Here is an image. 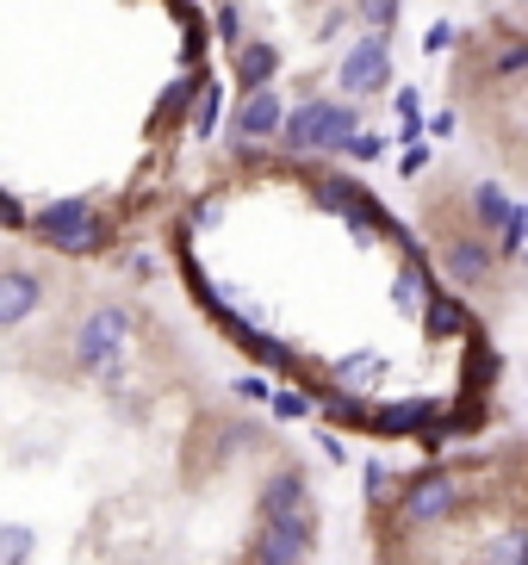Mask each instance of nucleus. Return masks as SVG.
I'll use <instances>...</instances> for the list:
<instances>
[{
    "label": "nucleus",
    "mask_w": 528,
    "mask_h": 565,
    "mask_svg": "<svg viewBox=\"0 0 528 565\" xmlns=\"http://www.w3.org/2000/svg\"><path fill=\"white\" fill-rule=\"evenodd\" d=\"M355 131H361L355 100H298L281 125V150L286 156H342Z\"/></svg>",
    "instance_id": "obj_1"
},
{
    "label": "nucleus",
    "mask_w": 528,
    "mask_h": 565,
    "mask_svg": "<svg viewBox=\"0 0 528 565\" xmlns=\"http://www.w3.org/2000/svg\"><path fill=\"white\" fill-rule=\"evenodd\" d=\"M466 510V479L461 472H423V479L398 484L392 498V534H416V529H442L447 515Z\"/></svg>",
    "instance_id": "obj_2"
},
{
    "label": "nucleus",
    "mask_w": 528,
    "mask_h": 565,
    "mask_svg": "<svg viewBox=\"0 0 528 565\" xmlns=\"http://www.w3.org/2000/svg\"><path fill=\"white\" fill-rule=\"evenodd\" d=\"M32 231L44 236L56 255H94L99 243H106V217H99V205L87 200V193H68V200L38 205Z\"/></svg>",
    "instance_id": "obj_3"
},
{
    "label": "nucleus",
    "mask_w": 528,
    "mask_h": 565,
    "mask_svg": "<svg viewBox=\"0 0 528 565\" xmlns=\"http://www.w3.org/2000/svg\"><path fill=\"white\" fill-rule=\"evenodd\" d=\"M311 200L324 205V212L342 217L348 231L361 236V243H373L380 231H392V217L380 212V200H373V193L355 181V174H342V168H324V174H317V181H311Z\"/></svg>",
    "instance_id": "obj_4"
},
{
    "label": "nucleus",
    "mask_w": 528,
    "mask_h": 565,
    "mask_svg": "<svg viewBox=\"0 0 528 565\" xmlns=\"http://www.w3.org/2000/svg\"><path fill=\"white\" fill-rule=\"evenodd\" d=\"M336 87L348 100H373L392 87V32H361L336 63Z\"/></svg>",
    "instance_id": "obj_5"
},
{
    "label": "nucleus",
    "mask_w": 528,
    "mask_h": 565,
    "mask_svg": "<svg viewBox=\"0 0 528 565\" xmlns=\"http://www.w3.org/2000/svg\"><path fill=\"white\" fill-rule=\"evenodd\" d=\"M125 335H131V311L125 305H94V311L75 323V366L82 373H106L125 349Z\"/></svg>",
    "instance_id": "obj_6"
},
{
    "label": "nucleus",
    "mask_w": 528,
    "mask_h": 565,
    "mask_svg": "<svg viewBox=\"0 0 528 565\" xmlns=\"http://www.w3.org/2000/svg\"><path fill=\"white\" fill-rule=\"evenodd\" d=\"M311 559V515H274L255 522L243 547V565H305Z\"/></svg>",
    "instance_id": "obj_7"
},
{
    "label": "nucleus",
    "mask_w": 528,
    "mask_h": 565,
    "mask_svg": "<svg viewBox=\"0 0 528 565\" xmlns=\"http://www.w3.org/2000/svg\"><path fill=\"white\" fill-rule=\"evenodd\" d=\"M497 267H504V255H497L492 236H442V274L447 286H461V292H485V286L497 280Z\"/></svg>",
    "instance_id": "obj_8"
},
{
    "label": "nucleus",
    "mask_w": 528,
    "mask_h": 565,
    "mask_svg": "<svg viewBox=\"0 0 528 565\" xmlns=\"http://www.w3.org/2000/svg\"><path fill=\"white\" fill-rule=\"evenodd\" d=\"M281 125H286V100L274 94V87H249L243 100H236V113H231L236 143H267V137H281Z\"/></svg>",
    "instance_id": "obj_9"
},
{
    "label": "nucleus",
    "mask_w": 528,
    "mask_h": 565,
    "mask_svg": "<svg viewBox=\"0 0 528 565\" xmlns=\"http://www.w3.org/2000/svg\"><path fill=\"white\" fill-rule=\"evenodd\" d=\"M311 510V484L298 466H281V472H267L262 491H255V522H274V515H305Z\"/></svg>",
    "instance_id": "obj_10"
},
{
    "label": "nucleus",
    "mask_w": 528,
    "mask_h": 565,
    "mask_svg": "<svg viewBox=\"0 0 528 565\" xmlns=\"http://www.w3.org/2000/svg\"><path fill=\"white\" fill-rule=\"evenodd\" d=\"M44 305V280L25 267H0V330H19L25 317H38Z\"/></svg>",
    "instance_id": "obj_11"
},
{
    "label": "nucleus",
    "mask_w": 528,
    "mask_h": 565,
    "mask_svg": "<svg viewBox=\"0 0 528 565\" xmlns=\"http://www.w3.org/2000/svg\"><path fill=\"white\" fill-rule=\"evenodd\" d=\"M430 292H435L430 262H423V249H416V243H404V262H398V274H392V305H398L404 317H423Z\"/></svg>",
    "instance_id": "obj_12"
},
{
    "label": "nucleus",
    "mask_w": 528,
    "mask_h": 565,
    "mask_svg": "<svg viewBox=\"0 0 528 565\" xmlns=\"http://www.w3.org/2000/svg\"><path fill=\"white\" fill-rule=\"evenodd\" d=\"M473 565H528V515H510V522L485 529L479 547H473Z\"/></svg>",
    "instance_id": "obj_13"
},
{
    "label": "nucleus",
    "mask_w": 528,
    "mask_h": 565,
    "mask_svg": "<svg viewBox=\"0 0 528 565\" xmlns=\"http://www.w3.org/2000/svg\"><path fill=\"white\" fill-rule=\"evenodd\" d=\"M416 323H423V335H430V342H461V335H479V323L461 311V299H454L447 286H435V292H430V305H423V317H416Z\"/></svg>",
    "instance_id": "obj_14"
},
{
    "label": "nucleus",
    "mask_w": 528,
    "mask_h": 565,
    "mask_svg": "<svg viewBox=\"0 0 528 565\" xmlns=\"http://www.w3.org/2000/svg\"><path fill=\"white\" fill-rule=\"evenodd\" d=\"M231 75H236V87H267L274 75H281V44H267V38H243L231 51Z\"/></svg>",
    "instance_id": "obj_15"
},
{
    "label": "nucleus",
    "mask_w": 528,
    "mask_h": 565,
    "mask_svg": "<svg viewBox=\"0 0 528 565\" xmlns=\"http://www.w3.org/2000/svg\"><path fill=\"white\" fill-rule=\"evenodd\" d=\"M466 212H473V224H479L485 236H497V224H504V217H510L516 205L504 200V186H497V181H479L473 193H466Z\"/></svg>",
    "instance_id": "obj_16"
},
{
    "label": "nucleus",
    "mask_w": 528,
    "mask_h": 565,
    "mask_svg": "<svg viewBox=\"0 0 528 565\" xmlns=\"http://www.w3.org/2000/svg\"><path fill=\"white\" fill-rule=\"evenodd\" d=\"M231 342H236L243 354H255L262 366H298V354L286 349V342H274V335H262V330H249V323H236Z\"/></svg>",
    "instance_id": "obj_17"
},
{
    "label": "nucleus",
    "mask_w": 528,
    "mask_h": 565,
    "mask_svg": "<svg viewBox=\"0 0 528 565\" xmlns=\"http://www.w3.org/2000/svg\"><path fill=\"white\" fill-rule=\"evenodd\" d=\"M348 13L361 19V32H398L404 0H348Z\"/></svg>",
    "instance_id": "obj_18"
},
{
    "label": "nucleus",
    "mask_w": 528,
    "mask_h": 565,
    "mask_svg": "<svg viewBox=\"0 0 528 565\" xmlns=\"http://www.w3.org/2000/svg\"><path fill=\"white\" fill-rule=\"evenodd\" d=\"M218 106H224V87L212 82V75H199V94H193V137H212L218 131Z\"/></svg>",
    "instance_id": "obj_19"
},
{
    "label": "nucleus",
    "mask_w": 528,
    "mask_h": 565,
    "mask_svg": "<svg viewBox=\"0 0 528 565\" xmlns=\"http://www.w3.org/2000/svg\"><path fill=\"white\" fill-rule=\"evenodd\" d=\"M38 547V534L25 522H0V565H25Z\"/></svg>",
    "instance_id": "obj_20"
},
{
    "label": "nucleus",
    "mask_w": 528,
    "mask_h": 565,
    "mask_svg": "<svg viewBox=\"0 0 528 565\" xmlns=\"http://www.w3.org/2000/svg\"><path fill=\"white\" fill-rule=\"evenodd\" d=\"M330 416H336V423H355V429H373V404L355 398V392H336V398H330Z\"/></svg>",
    "instance_id": "obj_21"
},
{
    "label": "nucleus",
    "mask_w": 528,
    "mask_h": 565,
    "mask_svg": "<svg viewBox=\"0 0 528 565\" xmlns=\"http://www.w3.org/2000/svg\"><path fill=\"white\" fill-rule=\"evenodd\" d=\"M212 32L224 38L231 51H236V44L249 38V25H243V7H236V0H218V19H212Z\"/></svg>",
    "instance_id": "obj_22"
},
{
    "label": "nucleus",
    "mask_w": 528,
    "mask_h": 565,
    "mask_svg": "<svg viewBox=\"0 0 528 565\" xmlns=\"http://www.w3.org/2000/svg\"><path fill=\"white\" fill-rule=\"evenodd\" d=\"M274 416H281V423H305V416H311V392H274Z\"/></svg>",
    "instance_id": "obj_23"
},
{
    "label": "nucleus",
    "mask_w": 528,
    "mask_h": 565,
    "mask_svg": "<svg viewBox=\"0 0 528 565\" xmlns=\"http://www.w3.org/2000/svg\"><path fill=\"white\" fill-rule=\"evenodd\" d=\"M367 498H373V510H386V503L398 498V484H392V466H367Z\"/></svg>",
    "instance_id": "obj_24"
},
{
    "label": "nucleus",
    "mask_w": 528,
    "mask_h": 565,
    "mask_svg": "<svg viewBox=\"0 0 528 565\" xmlns=\"http://www.w3.org/2000/svg\"><path fill=\"white\" fill-rule=\"evenodd\" d=\"M342 156H355V162H380V156H386V137L361 125V131L348 137V150H342Z\"/></svg>",
    "instance_id": "obj_25"
},
{
    "label": "nucleus",
    "mask_w": 528,
    "mask_h": 565,
    "mask_svg": "<svg viewBox=\"0 0 528 565\" xmlns=\"http://www.w3.org/2000/svg\"><path fill=\"white\" fill-rule=\"evenodd\" d=\"M336 380H342V385L380 380V361H373V354H355V361H342V366H336Z\"/></svg>",
    "instance_id": "obj_26"
},
{
    "label": "nucleus",
    "mask_w": 528,
    "mask_h": 565,
    "mask_svg": "<svg viewBox=\"0 0 528 565\" xmlns=\"http://www.w3.org/2000/svg\"><path fill=\"white\" fill-rule=\"evenodd\" d=\"M231 392H236V398H249V404H267V398H274V385H267L262 373H243V380H236Z\"/></svg>",
    "instance_id": "obj_27"
},
{
    "label": "nucleus",
    "mask_w": 528,
    "mask_h": 565,
    "mask_svg": "<svg viewBox=\"0 0 528 565\" xmlns=\"http://www.w3.org/2000/svg\"><path fill=\"white\" fill-rule=\"evenodd\" d=\"M447 44H454V25H447V19H435V25H430V38H423V51H430V56H442Z\"/></svg>",
    "instance_id": "obj_28"
},
{
    "label": "nucleus",
    "mask_w": 528,
    "mask_h": 565,
    "mask_svg": "<svg viewBox=\"0 0 528 565\" xmlns=\"http://www.w3.org/2000/svg\"><path fill=\"white\" fill-rule=\"evenodd\" d=\"M0 224H7V231H25V212H19V205L7 200V193H0Z\"/></svg>",
    "instance_id": "obj_29"
},
{
    "label": "nucleus",
    "mask_w": 528,
    "mask_h": 565,
    "mask_svg": "<svg viewBox=\"0 0 528 565\" xmlns=\"http://www.w3.org/2000/svg\"><path fill=\"white\" fill-rule=\"evenodd\" d=\"M305 7H336V0H305Z\"/></svg>",
    "instance_id": "obj_30"
},
{
    "label": "nucleus",
    "mask_w": 528,
    "mask_h": 565,
    "mask_svg": "<svg viewBox=\"0 0 528 565\" xmlns=\"http://www.w3.org/2000/svg\"><path fill=\"white\" fill-rule=\"evenodd\" d=\"M522 224H528V205H522Z\"/></svg>",
    "instance_id": "obj_31"
},
{
    "label": "nucleus",
    "mask_w": 528,
    "mask_h": 565,
    "mask_svg": "<svg viewBox=\"0 0 528 565\" xmlns=\"http://www.w3.org/2000/svg\"><path fill=\"white\" fill-rule=\"evenodd\" d=\"M380 565H386V559H380Z\"/></svg>",
    "instance_id": "obj_32"
}]
</instances>
